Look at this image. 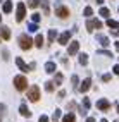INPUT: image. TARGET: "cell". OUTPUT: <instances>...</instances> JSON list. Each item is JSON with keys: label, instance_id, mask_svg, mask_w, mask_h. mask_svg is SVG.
I'll return each instance as SVG.
<instances>
[{"label": "cell", "instance_id": "obj_8", "mask_svg": "<svg viewBox=\"0 0 119 122\" xmlns=\"http://www.w3.org/2000/svg\"><path fill=\"white\" fill-rule=\"evenodd\" d=\"M78 50H79V43H78V41H71V45L67 46V55H69V57H71V55H76Z\"/></svg>", "mask_w": 119, "mask_h": 122}, {"label": "cell", "instance_id": "obj_12", "mask_svg": "<svg viewBox=\"0 0 119 122\" xmlns=\"http://www.w3.org/2000/svg\"><path fill=\"white\" fill-rule=\"evenodd\" d=\"M97 41H98L102 46H104V48H105V46H109V43H110V41H109V38H107V36H104V35H97Z\"/></svg>", "mask_w": 119, "mask_h": 122}, {"label": "cell", "instance_id": "obj_22", "mask_svg": "<svg viewBox=\"0 0 119 122\" xmlns=\"http://www.w3.org/2000/svg\"><path fill=\"white\" fill-rule=\"evenodd\" d=\"M40 4H42V0H29V2H28V7H29V9H36Z\"/></svg>", "mask_w": 119, "mask_h": 122}, {"label": "cell", "instance_id": "obj_26", "mask_svg": "<svg viewBox=\"0 0 119 122\" xmlns=\"http://www.w3.org/2000/svg\"><path fill=\"white\" fill-rule=\"evenodd\" d=\"M92 14H93L92 7H85V12H83V15H85V17H92Z\"/></svg>", "mask_w": 119, "mask_h": 122}, {"label": "cell", "instance_id": "obj_25", "mask_svg": "<svg viewBox=\"0 0 119 122\" xmlns=\"http://www.w3.org/2000/svg\"><path fill=\"white\" fill-rule=\"evenodd\" d=\"M55 36H57V31H55V29H50V31H49V41H54Z\"/></svg>", "mask_w": 119, "mask_h": 122}, {"label": "cell", "instance_id": "obj_5", "mask_svg": "<svg viewBox=\"0 0 119 122\" xmlns=\"http://www.w3.org/2000/svg\"><path fill=\"white\" fill-rule=\"evenodd\" d=\"M55 14H57V17L66 19L67 15H69V9H67V7H64V5H57V7H55Z\"/></svg>", "mask_w": 119, "mask_h": 122}, {"label": "cell", "instance_id": "obj_16", "mask_svg": "<svg viewBox=\"0 0 119 122\" xmlns=\"http://www.w3.org/2000/svg\"><path fill=\"white\" fill-rule=\"evenodd\" d=\"M55 86H57V84H55L54 81H47V83H45V89H47L49 93H52V91H54V89H55Z\"/></svg>", "mask_w": 119, "mask_h": 122}, {"label": "cell", "instance_id": "obj_41", "mask_svg": "<svg viewBox=\"0 0 119 122\" xmlns=\"http://www.w3.org/2000/svg\"><path fill=\"white\" fill-rule=\"evenodd\" d=\"M97 4H104V0H97Z\"/></svg>", "mask_w": 119, "mask_h": 122}, {"label": "cell", "instance_id": "obj_27", "mask_svg": "<svg viewBox=\"0 0 119 122\" xmlns=\"http://www.w3.org/2000/svg\"><path fill=\"white\" fill-rule=\"evenodd\" d=\"M100 15H102V17H109V15H110L109 9H105V7H102V9H100Z\"/></svg>", "mask_w": 119, "mask_h": 122}, {"label": "cell", "instance_id": "obj_28", "mask_svg": "<svg viewBox=\"0 0 119 122\" xmlns=\"http://www.w3.org/2000/svg\"><path fill=\"white\" fill-rule=\"evenodd\" d=\"M60 119V110H57V108H55V112H54V115H52V120L54 122H57Z\"/></svg>", "mask_w": 119, "mask_h": 122}, {"label": "cell", "instance_id": "obj_42", "mask_svg": "<svg viewBox=\"0 0 119 122\" xmlns=\"http://www.w3.org/2000/svg\"><path fill=\"white\" fill-rule=\"evenodd\" d=\"M100 122H107V119H102V120H100Z\"/></svg>", "mask_w": 119, "mask_h": 122}, {"label": "cell", "instance_id": "obj_20", "mask_svg": "<svg viewBox=\"0 0 119 122\" xmlns=\"http://www.w3.org/2000/svg\"><path fill=\"white\" fill-rule=\"evenodd\" d=\"M62 122H74V113H66L64 117H62Z\"/></svg>", "mask_w": 119, "mask_h": 122}, {"label": "cell", "instance_id": "obj_2", "mask_svg": "<svg viewBox=\"0 0 119 122\" xmlns=\"http://www.w3.org/2000/svg\"><path fill=\"white\" fill-rule=\"evenodd\" d=\"M19 46L22 50H29V48L33 46V40H31L28 35H21L19 36Z\"/></svg>", "mask_w": 119, "mask_h": 122}, {"label": "cell", "instance_id": "obj_40", "mask_svg": "<svg viewBox=\"0 0 119 122\" xmlns=\"http://www.w3.org/2000/svg\"><path fill=\"white\" fill-rule=\"evenodd\" d=\"M116 50H117V52H119V41H117V43H116Z\"/></svg>", "mask_w": 119, "mask_h": 122}, {"label": "cell", "instance_id": "obj_43", "mask_svg": "<svg viewBox=\"0 0 119 122\" xmlns=\"http://www.w3.org/2000/svg\"><path fill=\"white\" fill-rule=\"evenodd\" d=\"M0 122H2V115H0Z\"/></svg>", "mask_w": 119, "mask_h": 122}, {"label": "cell", "instance_id": "obj_33", "mask_svg": "<svg viewBox=\"0 0 119 122\" xmlns=\"http://www.w3.org/2000/svg\"><path fill=\"white\" fill-rule=\"evenodd\" d=\"M31 19H33V22H40V14H33Z\"/></svg>", "mask_w": 119, "mask_h": 122}, {"label": "cell", "instance_id": "obj_6", "mask_svg": "<svg viewBox=\"0 0 119 122\" xmlns=\"http://www.w3.org/2000/svg\"><path fill=\"white\" fill-rule=\"evenodd\" d=\"M102 28V22L98 19H90L88 22H86V29L88 31H93V29H100Z\"/></svg>", "mask_w": 119, "mask_h": 122}, {"label": "cell", "instance_id": "obj_44", "mask_svg": "<svg viewBox=\"0 0 119 122\" xmlns=\"http://www.w3.org/2000/svg\"><path fill=\"white\" fill-rule=\"evenodd\" d=\"M117 112H119V105H117Z\"/></svg>", "mask_w": 119, "mask_h": 122}, {"label": "cell", "instance_id": "obj_30", "mask_svg": "<svg viewBox=\"0 0 119 122\" xmlns=\"http://www.w3.org/2000/svg\"><path fill=\"white\" fill-rule=\"evenodd\" d=\"M78 81H79V79H78V76H73V77H71V83H73V86H74V88H78Z\"/></svg>", "mask_w": 119, "mask_h": 122}, {"label": "cell", "instance_id": "obj_24", "mask_svg": "<svg viewBox=\"0 0 119 122\" xmlns=\"http://www.w3.org/2000/svg\"><path fill=\"white\" fill-rule=\"evenodd\" d=\"M79 64H81V66H86V64H88V57H86L85 53L79 55Z\"/></svg>", "mask_w": 119, "mask_h": 122}, {"label": "cell", "instance_id": "obj_29", "mask_svg": "<svg viewBox=\"0 0 119 122\" xmlns=\"http://www.w3.org/2000/svg\"><path fill=\"white\" fill-rule=\"evenodd\" d=\"M83 107H85V110L90 108V98H88V96H85V98H83Z\"/></svg>", "mask_w": 119, "mask_h": 122}, {"label": "cell", "instance_id": "obj_14", "mask_svg": "<svg viewBox=\"0 0 119 122\" xmlns=\"http://www.w3.org/2000/svg\"><path fill=\"white\" fill-rule=\"evenodd\" d=\"M0 31H2V38L5 40V41H7V40H11V29L9 28H0Z\"/></svg>", "mask_w": 119, "mask_h": 122}, {"label": "cell", "instance_id": "obj_21", "mask_svg": "<svg viewBox=\"0 0 119 122\" xmlns=\"http://www.w3.org/2000/svg\"><path fill=\"white\" fill-rule=\"evenodd\" d=\"M107 26L112 28V29H119V22L117 21H112V19H107Z\"/></svg>", "mask_w": 119, "mask_h": 122}, {"label": "cell", "instance_id": "obj_1", "mask_svg": "<svg viewBox=\"0 0 119 122\" xmlns=\"http://www.w3.org/2000/svg\"><path fill=\"white\" fill-rule=\"evenodd\" d=\"M14 86L17 91H24V89H28V79L24 76H16L14 77Z\"/></svg>", "mask_w": 119, "mask_h": 122}, {"label": "cell", "instance_id": "obj_45", "mask_svg": "<svg viewBox=\"0 0 119 122\" xmlns=\"http://www.w3.org/2000/svg\"><path fill=\"white\" fill-rule=\"evenodd\" d=\"M0 21H2V15H0Z\"/></svg>", "mask_w": 119, "mask_h": 122}, {"label": "cell", "instance_id": "obj_18", "mask_svg": "<svg viewBox=\"0 0 119 122\" xmlns=\"http://www.w3.org/2000/svg\"><path fill=\"white\" fill-rule=\"evenodd\" d=\"M11 10H12V2H11V0H5V4H4V12L9 14Z\"/></svg>", "mask_w": 119, "mask_h": 122}, {"label": "cell", "instance_id": "obj_10", "mask_svg": "<svg viewBox=\"0 0 119 122\" xmlns=\"http://www.w3.org/2000/svg\"><path fill=\"white\" fill-rule=\"evenodd\" d=\"M90 86H92V79H90V77H86L83 83L79 84V91H81V93H86V91L90 89Z\"/></svg>", "mask_w": 119, "mask_h": 122}, {"label": "cell", "instance_id": "obj_38", "mask_svg": "<svg viewBox=\"0 0 119 122\" xmlns=\"http://www.w3.org/2000/svg\"><path fill=\"white\" fill-rule=\"evenodd\" d=\"M66 96V91H59V98H64Z\"/></svg>", "mask_w": 119, "mask_h": 122}, {"label": "cell", "instance_id": "obj_4", "mask_svg": "<svg viewBox=\"0 0 119 122\" xmlns=\"http://www.w3.org/2000/svg\"><path fill=\"white\" fill-rule=\"evenodd\" d=\"M24 15H26V5L22 2H19L17 4V12H16V21L21 22L22 19H24Z\"/></svg>", "mask_w": 119, "mask_h": 122}, {"label": "cell", "instance_id": "obj_23", "mask_svg": "<svg viewBox=\"0 0 119 122\" xmlns=\"http://www.w3.org/2000/svg\"><path fill=\"white\" fill-rule=\"evenodd\" d=\"M62 79H64V76H62L60 72H57V74H55V79H54V83L57 84V86H60V84H62Z\"/></svg>", "mask_w": 119, "mask_h": 122}, {"label": "cell", "instance_id": "obj_35", "mask_svg": "<svg viewBox=\"0 0 119 122\" xmlns=\"http://www.w3.org/2000/svg\"><path fill=\"white\" fill-rule=\"evenodd\" d=\"M38 122H50L49 120V117H47V115H40V120Z\"/></svg>", "mask_w": 119, "mask_h": 122}, {"label": "cell", "instance_id": "obj_17", "mask_svg": "<svg viewBox=\"0 0 119 122\" xmlns=\"http://www.w3.org/2000/svg\"><path fill=\"white\" fill-rule=\"evenodd\" d=\"M42 9H43V14H50V7H49V0H42Z\"/></svg>", "mask_w": 119, "mask_h": 122}, {"label": "cell", "instance_id": "obj_15", "mask_svg": "<svg viewBox=\"0 0 119 122\" xmlns=\"http://www.w3.org/2000/svg\"><path fill=\"white\" fill-rule=\"evenodd\" d=\"M55 69H57V67H55V64H54V62H47V64H45V71L49 72V74L55 72Z\"/></svg>", "mask_w": 119, "mask_h": 122}, {"label": "cell", "instance_id": "obj_36", "mask_svg": "<svg viewBox=\"0 0 119 122\" xmlns=\"http://www.w3.org/2000/svg\"><path fill=\"white\" fill-rule=\"evenodd\" d=\"M112 71H114V74H117V76H119V66H114V67H112Z\"/></svg>", "mask_w": 119, "mask_h": 122}, {"label": "cell", "instance_id": "obj_46", "mask_svg": "<svg viewBox=\"0 0 119 122\" xmlns=\"http://www.w3.org/2000/svg\"><path fill=\"white\" fill-rule=\"evenodd\" d=\"M116 122H119V120H116Z\"/></svg>", "mask_w": 119, "mask_h": 122}, {"label": "cell", "instance_id": "obj_7", "mask_svg": "<svg viewBox=\"0 0 119 122\" xmlns=\"http://www.w3.org/2000/svg\"><path fill=\"white\" fill-rule=\"evenodd\" d=\"M97 108H98V110H102V112H107V110L110 108V103H109V100H105V98L98 100V102H97Z\"/></svg>", "mask_w": 119, "mask_h": 122}, {"label": "cell", "instance_id": "obj_11", "mask_svg": "<svg viewBox=\"0 0 119 122\" xmlns=\"http://www.w3.org/2000/svg\"><path fill=\"white\" fill-rule=\"evenodd\" d=\"M16 64H17V67H19L22 72H28V71H31V69H28V66L24 64V60H22L21 57H17V59H16Z\"/></svg>", "mask_w": 119, "mask_h": 122}, {"label": "cell", "instance_id": "obj_39", "mask_svg": "<svg viewBox=\"0 0 119 122\" xmlns=\"http://www.w3.org/2000/svg\"><path fill=\"white\" fill-rule=\"evenodd\" d=\"M86 122H95V119H92V117H88V119H86Z\"/></svg>", "mask_w": 119, "mask_h": 122}, {"label": "cell", "instance_id": "obj_37", "mask_svg": "<svg viewBox=\"0 0 119 122\" xmlns=\"http://www.w3.org/2000/svg\"><path fill=\"white\" fill-rule=\"evenodd\" d=\"M102 79H104L105 83H107V81H110V74H104V77H102Z\"/></svg>", "mask_w": 119, "mask_h": 122}, {"label": "cell", "instance_id": "obj_34", "mask_svg": "<svg viewBox=\"0 0 119 122\" xmlns=\"http://www.w3.org/2000/svg\"><path fill=\"white\" fill-rule=\"evenodd\" d=\"M98 55H105V57H112V53H110V52H107V50H102V52H98Z\"/></svg>", "mask_w": 119, "mask_h": 122}, {"label": "cell", "instance_id": "obj_9", "mask_svg": "<svg viewBox=\"0 0 119 122\" xmlns=\"http://www.w3.org/2000/svg\"><path fill=\"white\" fill-rule=\"evenodd\" d=\"M69 40H71V31H64V33L59 36V43L60 45H67Z\"/></svg>", "mask_w": 119, "mask_h": 122}, {"label": "cell", "instance_id": "obj_3", "mask_svg": "<svg viewBox=\"0 0 119 122\" xmlns=\"http://www.w3.org/2000/svg\"><path fill=\"white\" fill-rule=\"evenodd\" d=\"M28 98H29L31 102H38V100H40V88H38V86H31V88L28 89Z\"/></svg>", "mask_w": 119, "mask_h": 122}, {"label": "cell", "instance_id": "obj_19", "mask_svg": "<svg viewBox=\"0 0 119 122\" xmlns=\"http://www.w3.org/2000/svg\"><path fill=\"white\" fill-rule=\"evenodd\" d=\"M35 45H36L38 48L43 46V36H42V35H36V38H35Z\"/></svg>", "mask_w": 119, "mask_h": 122}, {"label": "cell", "instance_id": "obj_47", "mask_svg": "<svg viewBox=\"0 0 119 122\" xmlns=\"http://www.w3.org/2000/svg\"><path fill=\"white\" fill-rule=\"evenodd\" d=\"M0 2H2V0H0Z\"/></svg>", "mask_w": 119, "mask_h": 122}, {"label": "cell", "instance_id": "obj_13", "mask_svg": "<svg viewBox=\"0 0 119 122\" xmlns=\"http://www.w3.org/2000/svg\"><path fill=\"white\" fill-rule=\"evenodd\" d=\"M19 112H21V115H24V117H31V112H29V108L26 107L24 103H22L21 107H19Z\"/></svg>", "mask_w": 119, "mask_h": 122}, {"label": "cell", "instance_id": "obj_32", "mask_svg": "<svg viewBox=\"0 0 119 122\" xmlns=\"http://www.w3.org/2000/svg\"><path fill=\"white\" fill-rule=\"evenodd\" d=\"M2 59L4 60H9V52H7V50H2Z\"/></svg>", "mask_w": 119, "mask_h": 122}, {"label": "cell", "instance_id": "obj_31", "mask_svg": "<svg viewBox=\"0 0 119 122\" xmlns=\"http://www.w3.org/2000/svg\"><path fill=\"white\" fill-rule=\"evenodd\" d=\"M28 28H29V31H36V29H38V24H36V22H31Z\"/></svg>", "mask_w": 119, "mask_h": 122}]
</instances>
